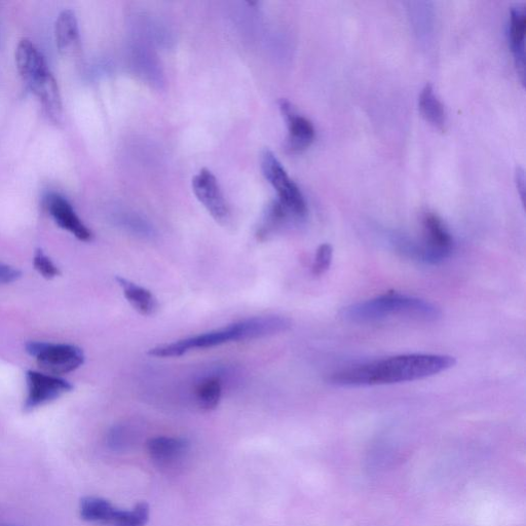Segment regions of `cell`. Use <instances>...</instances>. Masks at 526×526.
I'll return each instance as SVG.
<instances>
[{"mask_svg": "<svg viewBox=\"0 0 526 526\" xmlns=\"http://www.w3.org/2000/svg\"><path fill=\"white\" fill-rule=\"evenodd\" d=\"M452 356L408 354L353 365L331 373L328 382L354 388L415 382L434 377L456 365Z\"/></svg>", "mask_w": 526, "mask_h": 526, "instance_id": "1", "label": "cell"}, {"mask_svg": "<svg viewBox=\"0 0 526 526\" xmlns=\"http://www.w3.org/2000/svg\"><path fill=\"white\" fill-rule=\"evenodd\" d=\"M291 326V320L282 316L253 317L227 327L150 349L148 354L157 358H176L197 349H209L232 342L252 341L276 335L288 331Z\"/></svg>", "mask_w": 526, "mask_h": 526, "instance_id": "2", "label": "cell"}, {"mask_svg": "<svg viewBox=\"0 0 526 526\" xmlns=\"http://www.w3.org/2000/svg\"><path fill=\"white\" fill-rule=\"evenodd\" d=\"M341 316L344 320L356 324L380 322L391 318L434 322L441 318L442 312L428 300L392 291L349 306L343 309Z\"/></svg>", "mask_w": 526, "mask_h": 526, "instance_id": "3", "label": "cell"}, {"mask_svg": "<svg viewBox=\"0 0 526 526\" xmlns=\"http://www.w3.org/2000/svg\"><path fill=\"white\" fill-rule=\"evenodd\" d=\"M424 242L417 244L409 241H399V249L406 256L438 265L452 255L454 240L445 228L442 220L434 213H427L423 218Z\"/></svg>", "mask_w": 526, "mask_h": 526, "instance_id": "4", "label": "cell"}, {"mask_svg": "<svg viewBox=\"0 0 526 526\" xmlns=\"http://www.w3.org/2000/svg\"><path fill=\"white\" fill-rule=\"evenodd\" d=\"M261 170L274 187L278 201L288 214L298 219L305 218L308 213L305 197L269 149L261 154Z\"/></svg>", "mask_w": 526, "mask_h": 526, "instance_id": "5", "label": "cell"}, {"mask_svg": "<svg viewBox=\"0 0 526 526\" xmlns=\"http://www.w3.org/2000/svg\"><path fill=\"white\" fill-rule=\"evenodd\" d=\"M26 352L48 372L64 374L77 370L85 363L82 349L65 344L31 342Z\"/></svg>", "mask_w": 526, "mask_h": 526, "instance_id": "6", "label": "cell"}, {"mask_svg": "<svg viewBox=\"0 0 526 526\" xmlns=\"http://www.w3.org/2000/svg\"><path fill=\"white\" fill-rule=\"evenodd\" d=\"M26 382L28 390L24 404L26 411L46 405L72 390V386L67 381L39 371H27Z\"/></svg>", "mask_w": 526, "mask_h": 526, "instance_id": "7", "label": "cell"}, {"mask_svg": "<svg viewBox=\"0 0 526 526\" xmlns=\"http://www.w3.org/2000/svg\"><path fill=\"white\" fill-rule=\"evenodd\" d=\"M193 189L197 199L218 223L227 224L230 221L231 212L228 203L211 171L201 170L193 179Z\"/></svg>", "mask_w": 526, "mask_h": 526, "instance_id": "8", "label": "cell"}, {"mask_svg": "<svg viewBox=\"0 0 526 526\" xmlns=\"http://www.w3.org/2000/svg\"><path fill=\"white\" fill-rule=\"evenodd\" d=\"M191 443L185 438L160 436L149 439L147 452L150 459L161 469H177L187 458Z\"/></svg>", "mask_w": 526, "mask_h": 526, "instance_id": "9", "label": "cell"}, {"mask_svg": "<svg viewBox=\"0 0 526 526\" xmlns=\"http://www.w3.org/2000/svg\"><path fill=\"white\" fill-rule=\"evenodd\" d=\"M279 106L288 126L287 149L292 154L304 152L315 139L313 124L307 118L300 116L289 101L283 99Z\"/></svg>", "mask_w": 526, "mask_h": 526, "instance_id": "10", "label": "cell"}, {"mask_svg": "<svg viewBox=\"0 0 526 526\" xmlns=\"http://www.w3.org/2000/svg\"><path fill=\"white\" fill-rule=\"evenodd\" d=\"M46 208L59 227L80 241L89 242L93 238L92 232L74 211L72 205L58 194L46 197Z\"/></svg>", "mask_w": 526, "mask_h": 526, "instance_id": "11", "label": "cell"}, {"mask_svg": "<svg viewBox=\"0 0 526 526\" xmlns=\"http://www.w3.org/2000/svg\"><path fill=\"white\" fill-rule=\"evenodd\" d=\"M149 516L150 509L146 503H139L132 510H120L107 500H103L96 510L94 524L100 526H145Z\"/></svg>", "mask_w": 526, "mask_h": 526, "instance_id": "12", "label": "cell"}, {"mask_svg": "<svg viewBox=\"0 0 526 526\" xmlns=\"http://www.w3.org/2000/svg\"><path fill=\"white\" fill-rule=\"evenodd\" d=\"M16 64L25 83L50 70L42 52L28 39H23L17 47Z\"/></svg>", "mask_w": 526, "mask_h": 526, "instance_id": "13", "label": "cell"}, {"mask_svg": "<svg viewBox=\"0 0 526 526\" xmlns=\"http://www.w3.org/2000/svg\"><path fill=\"white\" fill-rule=\"evenodd\" d=\"M525 30V9L523 7L513 8L510 17V44L522 83L525 77Z\"/></svg>", "mask_w": 526, "mask_h": 526, "instance_id": "14", "label": "cell"}, {"mask_svg": "<svg viewBox=\"0 0 526 526\" xmlns=\"http://www.w3.org/2000/svg\"><path fill=\"white\" fill-rule=\"evenodd\" d=\"M117 281L135 311L143 316H153L157 313L159 303L152 292L122 277H118Z\"/></svg>", "mask_w": 526, "mask_h": 526, "instance_id": "15", "label": "cell"}, {"mask_svg": "<svg viewBox=\"0 0 526 526\" xmlns=\"http://www.w3.org/2000/svg\"><path fill=\"white\" fill-rule=\"evenodd\" d=\"M55 36L58 50L68 54L80 41V31L77 16L72 10L60 13L55 24Z\"/></svg>", "mask_w": 526, "mask_h": 526, "instance_id": "16", "label": "cell"}, {"mask_svg": "<svg viewBox=\"0 0 526 526\" xmlns=\"http://www.w3.org/2000/svg\"><path fill=\"white\" fill-rule=\"evenodd\" d=\"M420 111L424 119L440 131L445 130L444 106L438 99L431 84H427L420 95Z\"/></svg>", "mask_w": 526, "mask_h": 526, "instance_id": "17", "label": "cell"}, {"mask_svg": "<svg viewBox=\"0 0 526 526\" xmlns=\"http://www.w3.org/2000/svg\"><path fill=\"white\" fill-rule=\"evenodd\" d=\"M222 395V386L218 379L209 378L197 387L196 398L199 406L207 411L218 407Z\"/></svg>", "mask_w": 526, "mask_h": 526, "instance_id": "18", "label": "cell"}, {"mask_svg": "<svg viewBox=\"0 0 526 526\" xmlns=\"http://www.w3.org/2000/svg\"><path fill=\"white\" fill-rule=\"evenodd\" d=\"M132 440V431L129 427L119 425L112 428L107 436V442L111 449H125Z\"/></svg>", "mask_w": 526, "mask_h": 526, "instance_id": "19", "label": "cell"}, {"mask_svg": "<svg viewBox=\"0 0 526 526\" xmlns=\"http://www.w3.org/2000/svg\"><path fill=\"white\" fill-rule=\"evenodd\" d=\"M333 248L330 244L321 245L316 253L313 265V274L316 277L324 275L331 267Z\"/></svg>", "mask_w": 526, "mask_h": 526, "instance_id": "20", "label": "cell"}, {"mask_svg": "<svg viewBox=\"0 0 526 526\" xmlns=\"http://www.w3.org/2000/svg\"><path fill=\"white\" fill-rule=\"evenodd\" d=\"M33 266L37 272L47 279H53L60 275V271L54 262L42 250L36 251Z\"/></svg>", "mask_w": 526, "mask_h": 526, "instance_id": "21", "label": "cell"}, {"mask_svg": "<svg viewBox=\"0 0 526 526\" xmlns=\"http://www.w3.org/2000/svg\"><path fill=\"white\" fill-rule=\"evenodd\" d=\"M21 277V273L9 266L0 265V285L15 282Z\"/></svg>", "mask_w": 526, "mask_h": 526, "instance_id": "22", "label": "cell"}, {"mask_svg": "<svg viewBox=\"0 0 526 526\" xmlns=\"http://www.w3.org/2000/svg\"><path fill=\"white\" fill-rule=\"evenodd\" d=\"M516 183H517V189L520 193L521 199L524 201L525 176H524V171L520 168L517 169L516 171Z\"/></svg>", "mask_w": 526, "mask_h": 526, "instance_id": "23", "label": "cell"}]
</instances>
